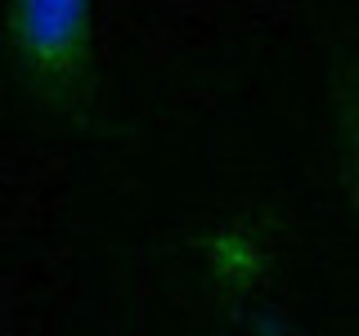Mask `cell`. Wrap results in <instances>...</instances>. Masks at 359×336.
Returning <instances> with one entry per match:
<instances>
[{"label": "cell", "mask_w": 359, "mask_h": 336, "mask_svg": "<svg viewBox=\"0 0 359 336\" xmlns=\"http://www.w3.org/2000/svg\"><path fill=\"white\" fill-rule=\"evenodd\" d=\"M0 45L18 90L45 117L81 126L99 99L95 0H5Z\"/></svg>", "instance_id": "cell-1"}, {"label": "cell", "mask_w": 359, "mask_h": 336, "mask_svg": "<svg viewBox=\"0 0 359 336\" xmlns=\"http://www.w3.org/2000/svg\"><path fill=\"white\" fill-rule=\"evenodd\" d=\"M341 175H346V197L359 216V99L346 112V130H341Z\"/></svg>", "instance_id": "cell-2"}, {"label": "cell", "mask_w": 359, "mask_h": 336, "mask_svg": "<svg viewBox=\"0 0 359 336\" xmlns=\"http://www.w3.org/2000/svg\"><path fill=\"white\" fill-rule=\"evenodd\" d=\"M256 336H287V328L278 318H261V328H256Z\"/></svg>", "instance_id": "cell-3"}]
</instances>
